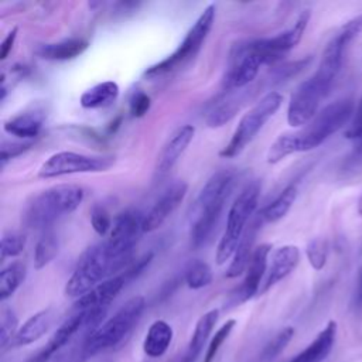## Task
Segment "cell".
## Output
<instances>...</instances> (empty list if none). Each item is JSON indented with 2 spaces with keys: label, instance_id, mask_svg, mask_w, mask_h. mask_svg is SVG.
Returning <instances> with one entry per match:
<instances>
[{
  "label": "cell",
  "instance_id": "1",
  "mask_svg": "<svg viewBox=\"0 0 362 362\" xmlns=\"http://www.w3.org/2000/svg\"><path fill=\"white\" fill-rule=\"evenodd\" d=\"M235 174L229 170L215 173L201 188L191 209V245L198 249L215 230L225 202L232 191Z\"/></svg>",
  "mask_w": 362,
  "mask_h": 362
},
{
  "label": "cell",
  "instance_id": "2",
  "mask_svg": "<svg viewBox=\"0 0 362 362\" xmlns=\"http://www.w3.org/2000/svg\"><path fill=\"white\" fill-rule=\"evenodd\" d=\"M85 191L76 184H58L35 195L24 211V223L34 229H49L59 218L74 212Z\"/></svg>",
  "mask_w": 362,
  "mask_h": 362
},
{
  "label": "cell",
  "instance_id": "3",
  "mask_svg": "<svg viewBox=\"0 0 362 362\" xmlns=\"http://www.w3.org/2000/svg\"><path fill=\"white\" fill-rule=\"evenodd\" d=\"M144 307L146 300L143 296H136L127 300L110 318L102 322L85 338L82 355L85 358H90L119 345L139 322Z\"/></svg>",
  "mask_w": 362,
  "mask_h": 362
},
{
  "label": "cell",
  "instance_id": "4",
  "mask_svg": "<svg viewBox=\"0 0 362 362\" xmlns=\"http://www.w3.org/2000/svg\"><path fill=\"white\" fill-rule=\"evenodd\" d=\"M123 266V263L113 260L107 255L103 242L93 245L79 257L75 270L65 284V294L78 300L102 281L113 277V273Z\"/></svg>",
  "mask_w": 362,
  "mask_h": 362
},
{
  "label": "cell",
  "instance_id": "5",
  "mask_svg": "<svg viewBox=\"0 0 362 362\" xmlns=\"http://www.w3.org/2000/svg\"><path fill=\"white\" fill-rule=\"evenodd\" d=\"M259 195H260V184L257 181H253L240 191V194L236 197V199L230 205L228 212V219H226V228L216 247L215 259L218 264L226 263L229 259H232L233 253L236 252L247 229L246 228L247 221L250 219V216L255 214L257 208Z\"/></svg>",
  "mask_w": 362,
  "mask_h": 362
},
{
  "label": "cell",
  "instance_id": "6",
  "mask_svg": "<svg viewBox=\"0 0 362 362\" xmlns=\"http://www.w3.org/2000/svg\"><path fill=\"white\" fill-rule=\"evenodd\" d=\"M281 103L283 96L279 92L272 90L266 93L259 102H256V105L252 109H249L240 117L230 140L221 150L219 156L225 158H232L240 154L246 148V146L250 144L252 140L257 136V133L267 123V120L272 116H274Z\"/></svg>",
  "mask_w": 362,
  "mask_h": 362
},
{
  "label": "cell",
  "instance_id": "7",
  "mask_svg": "<svg viewBox=\"0 0 362 362\" xmlns=\"http://www.w3.org/2000/svg\"><path fill=\"white\" fill-rule=\"evenodd\" d=\"M352 113L354 102L349 98L338 99L327 105L303 130L296 133L298 153L313 150L322 144L329 136L348 123Z\"/></svg>",
  "mask_w": 362,
  "mask_h": 362
},
{
  "label": "cell",
  "instance_id": "8",
  "mask_svg": "<svg viewBox=\"0 0 362 362\" xmlns=\"http://www.w3.org/2000/svg\"><path fill=\"white\" fill-rule=\"evenodd\" d=\"M215 11H216L215 4H208L201 13V16L197 18V21L192 24V27L187 31L184 40L180 42L177 49L168 57H165L164 59H161L160 62L151 65L146 71V75L150 78L161 76L178 69L180 66L191 61L198 54L205 38L212 30V25L215 21Z\"/></svg>",
  "mask_w": 362,
  "mask_h": 362
},
{
  "label": "cell",
  "instance_id": "9",
  "mask_svg": "<svg viewBox=\"0 0 362 362\" xmlns=\"http://www.w3.org/2000/svg\"><path fill=\"white\" fill-rule=\"evenodd\" d=\"M362 33V14L346 21L339 31L331 38L327 44L320 65L313 75L321 85H324L328 90L331 89L344 59V51L346 45Z\"/></svg>",
  "mask_w": 362,
  "mask_h": 362
},
{
  "label": "cell",
  "instance_id": "10",
  "mask_svg": "<svg viewBox=\"0 0 362 362\" xmlns=\"http://www.w3.org/2000/svg\"><path fill=\"white\" fill-rule=\"evenodd\" d=\"M143 222L144 215L136 209H126L113 219L109 236L103 242L107 255L113 260L126 264L143 233Z\"/></svg>",
  "mask_w": 362,
  "mask_h": 362
},
{
  "label": "cell",
  "instance_id": "11",
  "mask_svg": "<svg viewBox=\"0 0 362 362\" xmlns=\"http://www.w3.org/2000/svg\"><path fill=\"white\" fill-rule=\"evenodd\" d=\"M107 308L88 310V311H74L52 334L47 345L28 362H47L54 354H57L62 346H65L79 331H83L86 337L92 334L103 321Z\"/></svg>",
  "mask_w": 362,
  "mask_h": 362
},
{
  "label": "cell",
  "instance_id": "12",
  "mask_svg": "<svg viewBox=\"0 0 362 362\" xmlns=\"http://www.w3.org/2000/svg\"><path fill=\"white\" fill-rule=\"evenodd\" d=\"M112 157L88 156L75 151H58L49 156L38 168L40 178H58L71 174L100 173L106 171L113 164Z\"/></svg>",
  "mask_w": 362,
  "mask_h": 362
},
{
  "label": "cell",
  "instance_id": "13",
  "mask_svg": "<svg viewBox=\"0 0 362 362\" xmlns=\"http://www.w3.org/2000/svg\"><path fill=\"white\" fill-rule=\"evenodd\" d=\"M329 90L314 76L301 82L291 93L287 107V123L293 127L308 124L317 115L321 99Z\"/></svg>",
  "mask_w": 362,
  "mask_h": 362
},
{
  "label": "cell",
  "instance_id": "14",
  "mask_svg": "<svg viewBox=\"0 0 362 362\" xmlns=\"http://www.w3.org/2000/svg\"><path fill=\"white\" fill-rule=\"evenodd\" d=\"M310 20V11L304 10L297 21L294 23V25L274 37L270 38H262V40H255L252 41V45L255 48V51L260 55L263 65L264 64H274L279 59H281V57L284 54H287L290 49H293L303 38V34L307 28Z\"/></svg>",
  "mask_w": 362,
  "mask_h": 362
},
{
  "label": "cell",
  "instance_id": "15",
  "mask_svg": "<svg viewBox=\"0 0 362 362\" xmlns=\"http://www.w3.org/2000/svg\"><path fill=\"white\" fill-rule=\"evenodd\" d=\"M263 61L255 51L252 41L235 45L230 52L229 69L223 79V86L228 90L240 89L249 85L259 74Z\"/></svg>",
  "mask_w": 362,
  "mask_h": 362
},
{
  "label": "cell",
  "instance_id": "16",
  "mask_svg": "<svg viewBox=\"0 0 362 362\" xmlns=\"http://www.w3.org/2000/svg\"><path fill=\"white\" fill-rule=\"evenodd\" d=\"M187 191L188 185L184 181H177L170 185L154 202L147 215H144L143 232H153L158 229L184 201Z\"/></svg>",
  "mask_w": 362,
  "mask_h": 362
},
{
  "label": "cell",
  "instance_id": "17",
  "mask_svg": "<svg viewBox=\"0 0 362 362\" xmlns=\"http://www.w3.org/2000/svg\"><path fill=\"white\" fill-rule=\"evenodd\" d=\"M272 252L270 243H262L255 247L249 266L246 269V276L236 291L235 303H245L255 297L260 291L263 280L267 273V257Z\"/></svg>",
  "mask_w": 362,
  "mask_h": 362
},
{
  "label": "cell",
  "instance_id": "18",
  "mask_svg": "<svg viewBox=\"0 0 362 362\" xmlns=\"http://www.w3.org/2000/svg\"><path fill=\"white\" fill-rule=\"evenodd\" d=\"M124 274L113 276L95 288L88 291L85 296L79 297L74 304V311H88V310H99L107 308L109 304L116 298V296L122 291L126 284Z\"/></svg>",
  "mask_w": 362,
  "mask_h": 362
},
{
  "label": "cell",
  "instance_id": "19",
  "mask_svg": "<svg viewBox=\"0 0 362 362\" xmlns=\"http://www.w3.org/2000/svg\"><path fill=\"white\" fill-rule=\"evenodd\" d=\"M300 262V249L294 245H284L277 247L273 252L272 263L267 269L266 277L263 280V284L260 287V294L266 293L269 288H272L274 284L286 279L298 264Z\"/></svg>",
  "mask_w": 362,
  "mask_h": 362
},
{
  "label": "cell",
  "instance_id": "20",
  "mask_svg": "<svg viewBox=\"0 0 362 362\" xmlns=\"http://www.w3.org/2000/svg\"><path fill=\"white\" fill-rule=\"evenodd\" d=\"M194 134L195 127L192 124H184L170 136L157 158L156 170L158 174H165L175 165L178 158L192 141Z\"/></svg>",
  "mask_w": 362,
  "mask_h": 362
},
{
  "label": "cell",
  "instance_id": "21",
  "mask_svg": "<svg viewBox=\"0 0 362 362\" xmlns=\"http://www.w3.org/2000/svg\"><path fill=\"white\" fill-rule=\"evenodd\" d=\"M218 317H219L218 310H209L202 317H199V320L195 324L194 332L189 338V342L187 345V349L181 355L178 362H197L198 361V358L201 356L202 349H204V346L218 321Z\"/></svg>",
  "mask_w": 362,
  "mask_h": 362
},
{
  "label": "cell",
  "instance_id": "22",
  "mask_svg": "<svg viewBox=\"0 0 362 362\" xmlns=\"http://www.w3.org/2000/svg\"><path fill=\"white\" fill-rule=\"evenodd\" d=\"M337 338V322L328 321L324 329L307 348L297 354L290 362H324L331 354Z\"/></svg>",
  "mask_w": 362,
  "mask_h": 362
},
{
  "label": "cell",
  "instance_id": "23",
  "mask_svg": "<svg viewBox=\"0 0 362 362\" xmlns=\"http://www.w3.org/2000/svg\"><path fill=\"white\" fill-rule=\"evenodd\" d=\"M54 321V311L51 308L41 310L33 314L17 331L11 341V346H24L38 341L51 327Z\"/></svg>",
  "mask_w": 362,
  "mask_h": 362
},
{
  "label": "cell",
  "instance_id": "24",
  "mask_svg": "<svg viewBox=\"0 0 362 362\" xmlns=\"http://www.w3.org/2000/svg\"><path fill=\"white\" fill-rule=\"evenodd\" d=\"M173 327L164 320H156L147 329L143 341V352L148 358H161L173 342Z\"/></svg>",
  "mask_w": 362,
  "mask_h": 362
},
{
  "label": "cell",
  "instance_id": "25",
  "mask_svg": "<svg viewBox=\"0 0 362 362\" xmlns=\"http://www.w3.org/2000/svg\"><path fill=\"white\" fill-rule=\"evenodd\" d=\"M44 123V113L41 110H30L23 112L7 122H4V132L20 137V139H31L38 136L42 129Z\"/></svg>",
  "mask_w": 362,
  "mask_h": 362
},
{
  "label": "cell",
  "instance_id": "26",
  "mask_svg": "<svg viewBox=\"0 0 362 362\" xmlns=\"http://www.w3.org/2000/svg\"><path fill=\"white\" fill-rule=\"evenodd\" d=\"M257 225H259V221H255L253 225L246 229V232H245V235H243V238H242L236 252L232 256L230 264L226 269L225 276L228 279H235V277H239L243 273H246V269L249 266L252 253L255 250L253 249V243H255V238H256V230L259 228Z\"/></svg>",
  "mask_w": 362,
  "mask_h": 362
},
{
  "label": "cell",
  "instance_id": "27",
  "mask_svg": "<svg viewBox=\"0 0 362 362\" xmlns=\"http://www.w3.org/2000/svg\"><path fill=\"white\" fill-rule=\"evenodd\" d=\"M89 42L83 38H66L59 42L45 44L38 49L40 57L49 61H68L86 51Z\"/></svg>",
  "mask_w": 362,
  "mask_h": 362
},
{
  "label": "cell",
  "instance_id": "28",
  "mask_svg": "<svg viewBox=\"0 0 362 362\" xmlns=\"http://www.w3.org/2000/svg\"><path fill=\"white\" fill-rule=\"evenodd\" d=\"M119 90V85L115 81H105L86 89L81 95L79 103L83 109L106 107L117 99Z\"/></svg>",
  "mask_w": 362,
  "mask_h": 362
},
{
  "label": "cell",
  "instance_id": "29",
  "mask_svg": "<svg viewBox=\"0 0 362 362\" xmlns=\"http://www.w3.org/2000/svg\"><path fill=\"white\" fill-rule=\"evenodd\" d=\"M297 198V187L294 184L287 185L270 204H267L257 215V221L273 223L287 215Z\"/></svg>",
  "mask_w": 362,
  "mask_h": 362
},
{
  "label": "cell",
  "instance_id": "30",
  "mask_svg": "<svg viewBox=\"0 0 362 362\" xmlns=\"http://www.w3.org/2000/svg\"><path fill=\"white\" fill-rule=\"evenodd\" d=\"M58 247L59 245L55 232L51 228L42 230V235L37 240L34 249V267L40 270L45 267L48 263H51L58 255Z\"/></svg>",
  "mask_w": 362,
  "mask_h": 362
},
{
  "label": "cell",
  "instance_id": "31",
  "mask_svg": "<svg viewBox=\"0 0 362 362\" xmlns=\"http://www.w3.org/2000/svg\"><path fill=\"white\" fill-rule=\"evenodd\" d=\"M25 277V264L13 262L0 272V300L4 301L13 296Z\"/></svg>",
  "mask_w": 362,
  "mask_h": 362
},
{
  "label": "cell",
  "instance_id": "32",
  "mask_svg": "<svg viewBox=\"0 0 362 362\" xmlns=\"http://www.w3.org/2000/svg\"><path fill=\"white\" fill-rule=\"evenodd\" d=\"M294 153H298L296 133H284V134H280L272 143V146L267 150L266 158H267V163L276 164Z\"/></svg>",
  "mask_w": 362,
  "mask_h": 362
},
{
  "label": "cell",
  "instance_id": "33",
  "mask_svg": "<svg viewBox=\"0 0 362 362\" xmlns=\"http://www.w3.org/2000/svg\"><path fill=\"white\" fill-rule=\"evenodd\" d=\"M184 279L189 288L199 290L212 283V270L206 262L194 260L188 264Z\"/></svg>",
  "mask_w": 362,
  "mask_h": 362
},
{
  "label": "cell",
  "instance_id": "34",
  "mask_svg": "<svg viewBox=\"0 0 362 362\" xmlns=\"http://www.w3.org/2000/svg\"><path fill=\"white\" fill-rule=\"evenodd\" d=\"M294 335V328L293 327H286L281 331H279L262 349L259 355V362H272L274 361L281 351L288 345Z\"/></svg>",
  "mask_w": 362,
  "mask_h": 362
},
{
  "label": "cell",
  "instance_id": "35",
  "mask_svg": "<svg viewBox=\"0 0 362 362\" xmlns=\"http://www.w3.org/2000/svg\"><path fill=\"white\" fill-rule=\"evenodd\" d=\"M242 99L240 98H232L228 100L221 102L218 106L212 109V112L206 117V124L209 127H221L225 123H228L240 109Z\"/></svg>",
  "mask_w": 362,
  "mask_h": 362
},
{
  "label": "cell",
  "instance_id": "36",
  "mask_svg": "<svg viewBox=\"0 0 362 362\" xmlns=\"http://www.w3.org/2000/svg\"><path fill=\"white\" fill-rule=\"evenodd\" d=\"M18 320L13 308L3 307L1 317H0V346L1 351H6L7 346L11 345L13 338L16 337L18 328Z\"/></svg>",
  "mask_w": 362,
  "mask_h": 362
},
{
  "label": "cell",
  "instance_id": "37",
  "mask_svg": "<svg viewBox=\"0 0 362 362\" xmlns=\"http://www.w3.org/2000/svg\"><path fill=\"white\" fill-rule=\"evenodd\" d=\"M305 255L314 270H321L327 263L328 243L322 238H314L307 243Z\"/></svg>",
  "mask_w": 362,
  "mask_h": 362
},
{
  "label": "cell",
  "instance_id": "38",
  "mask_svg": "<svg viewBox=\"0 0 362 362\" xmlns=\"http://www.w3.org/2000/svg\"><path fill=\"white\" fill-rule=\"evenodd\" d=\"M236 321L235 320H228L226 322H223L218 331L214 334V337L209 341V345L206 348V352L204 355V362H214L215 356L218 355L221 346L223 345V342L228 339V337L230 335L232 329L235 328Z\"/></svg>",
  "mask_w": 362,
  "mask_h": 362
},
{
  "label": "cell",
  "instance_id": "39",
  "mask_svg": "<svg viewBox=\"0 0 362 362\" xmlns=\"http://www.w3.org/2000/svg\"><path fill=\"white\" fill-rule=\"evenodd\" d=\"M25 246V236L20 233H7L3 235L1 243H0V257L1 260H6L7 257H16L18 256Z\"/></svg>",
  "mask_w": 362,
  "mask_h": 362
},
{
  "label": "cell",
  "instance_id": "40",
  "mask_svg": "<svg viewBox=\"0 0 362 362\" xmlns=\"http://www.w3.org/2000/svg\"><path fill=\"white\" fill-rule=\"evenodd\" d=\"M112 223H113V222H112V219H110V216H109L107 209H106L103 205H99V204L93 205V208H92V211H90V225H92L93 230H95L98 235L103 236V235H106L107 232H110Z\"/></svg>",
  "mask_w": 362,
  "mask_h": 362
},
{
  "label": "cell",
  "instance_id": "41",
  "mask_svg": "<svg viewBox=\"0 0 362 362\" xmlns=\"http://www.w3.org/2000/svg\"><path fill=\"white\" fill-rule=\"evenodd\" d=\"M150 96L143 90H137L133 93L130 99V113L133 117H143L150 109Z\"/></svg>",
  "mask_w": 362,
  "mask_h": 362
},
{
  "label": "cell",
  "instance_id": "42",
  "mask_svg": "<svg viewBox=\"0 0 362 362\" xmlns=\"http://www.w3.org/2000/svg\"><path fill=\"white\" fill-rule=\"evenodd\" d=\"M345 137L351 139V140L362 139V99L358 105V109L355 112V116H354L349 127L345 132Z\"/></svg>",
  "mask_w": 362,
  "mask_h": 362
},
{
  "label": "cell",
  "instance_id": "43",
  "mask_svg": "<svg viewBox=\"0 0 362 362\" xmlns=\"http://www.w3.org/2000/svg\"><path fill=\"white\" fill-rule=\"evenodd\" d=\"M28 147H30V143H25V144H16V143H13V144H10V146L3 144V146H1V157H0L1 165H4L7 160H10V158L18 156L20 153L25 151Z\"/></svg>",
  "mask_w": 362,
  "mask_h": 362
},
{
  "label": "cell",
  "instance_id": "44",
  "mask_svg": "<svg viewBox=\"0 0 362 362\" xmlns=\"http://www.w3.org/2000/svg\"><path fill=\"white\" fill-rule=\"evenodd\" d=\"M17 33H18V28L17 27H13L7 35L4 37V40L1 41L0 44V59H6L8 57V54L11 52L13 49V45H14V41L17 38Z\"/></svg>",
  "mask_w": 362,
  "mask_h": 362
},
{
  "label": "cell",
  "instance_id": "45",
  "mask_svg": "<svg viewBox=\"0 0 362 362\" xmlns=\"http://www.w3.org/2000/svg\"><path fill=\"white\" fill-rule=\"evenodd\" d=\"M356 141H358V144L355 146V154L356 156H362V139H359Z\"/></svg>",
  "mask_w": 362,
  "mask_h": 362
},
{
  "label": "cell",
  "instance_id": "46",
  "mask_svg": "<svg viewBox=\"0 0 362 362\" xmlns=\"http://www.w3.org/2000/svg\"><path fill=\"white\" fill-rule=\"evenodd\" d=\"M362 291V269H361V273H359V293Z\"/></svg>",
  "mask_w": 362,
  "mask_h": 362
},
{
  "label": "cell",
  "instance_id": "47",
  "mask_svg": "<svg viewBox=\"0 0 362 362\" xmlns=\"http://www.w3.org/2000/svg\"><path fill=\"white\" fill-rule=\"evenodd\" d=\"M359 296H361V297H362V291H361V293H359Z\"/></svg>",
  "mask_w": 362,
  "mask_h": 362
}]
</instances>
